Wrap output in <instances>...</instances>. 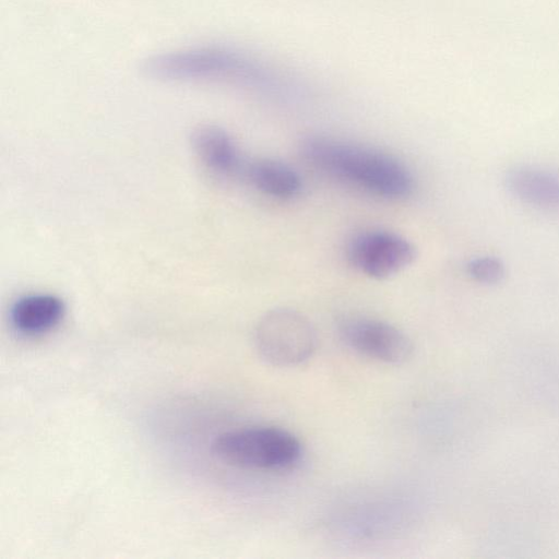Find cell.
<instances>
[{
	"mask_svg": "<svg viewBox=\"0 0 559 559\" xmlns=\"http://www.w3.org/2000/svg\"><path fill=\"white\" fill-rule=\"evenodd\" d=\"M300 151L316 169L370 194L401 200L414 191L411 170L377 148L328 136H309L301 142Z\"/></svg>",
	"mask_w": 559,
	"mask_h": 559,
	"instance_id": "6da1fadb",
	"label": "cell"
},
{
	"mask_svg": "<svg viewBox=\"0 0 559 559\" xmlns=\"http://www.w3.org/2000/svg\"><path fill=\"white\" fill-rule=\"evenodd\" d=\"M148 78L168 82H221L257 90L280 85L273 73L236 50L203 46L154 55L141 64Z\"/></svg>",
	"mask_w": 559,
	"mask_h": 559,
	"instance_id": "7a4b0ae2",
	"label": "cell"
},
{
	"mask_svg": "<svg viewBox=\"0 0 559 559\" xmlns=\"http://www.w3.org/2000/svg\"><path fill=\"white\" fill-rule=\"evenodd\" d=\"M213 455L229 466L281 471L296 465L304 453L293 432L276 426H255L225 431L212 443Z\"/></svg>",
	"mask_w": 559,
	"mask_h": 559,
	"instance_id": "3957f363",
	"label": "cell"
},
{
	"mask_svg": "<svg viewBox=\"0 0 559 559\" xmlns=\"http://www.w3.org/2000/svg\"><path fill=\"white\" fill-rule=\"evenodd\" d=\"M259 356L274 367H296L309 360L318 346L317 331L301 312L286 307L265 312L254 329Z\"/></svg>",
	"mask_w": 559,
	"mask_h": 559,
	"instance_id": "277c9868",
	"label": "cell"
},
{
	"mask_svg": "<svg viewBox=\"0 0 559 559\" xmlns=\"http://www.w3.org/2000/svg\"><path fill=\"white\" fill-rule=\"evenodd\" d=\"M416 255V247L411 240L385 229L357 233L346 247L350 265L374 280H385L402 272L415 261Z\"/></svg>",
	"mask_w": 559,
	"mask_h": 559,
	"instance_id": "5b68a950",
	"label": "cell"
},
{
	"mask_svg": "<svg viewBox=\"0 0 559 559\" xmlns=\"http://www.w3.org/2000/svg\"><path fill=\"white\" fill-rule=\"evenodd\" d=\"M337 330L347 347L379 362L404 364L414 352V344L405 332L379 319L345 317L338 322Z\"/></svg>",
	"mask_w": 559,
	"mask_h": 559,
	"instance_id": "8992f818",
	"label": "cell"
},
{
	"mask_svg": "<svg viewBox=\"0 0 559 559\" xmlns=\"http://www.w3.org/2000/svg\"><path fill=\"white\" fill-rule=\"evenodd\" d=\"M508 191L521 202L544 210H559V174L532 165H516L504 176Z\"/></svg>",
	"mask_w": 559,
	"mask_h": 559,
	"instance_id": "52a82bcc",
	"label": "cell"
},
{
	"mask_svg": "<svg viewBox=\"0 0 559 559\" xmlns=\"http://www.w3.org/2000/svg\"><path fill=\"white\" fill-rule=\"evenodd\" d=\"M66 306L52 294H27L11 306L9 319L12 328L25 336H38L53 330L63 319Z\"/></svg>",
	"mask_w": 559,
	"mask_h": 559,
	"instance_id": "ba28073f",
	"label": "cell"
},
{
	"mask_svg": "<svg viewBox=\"0 0 559 559\" xmlns=\"http://www.w3.org/2000/svg\"><path fill=\"white\" fill-rule=\"evenodd\" d=\"M192 142L197 155L213 173L224 177L245 174L247 163L231 135L224 129L201 127L194 131Z\"/></svg>",
	"mask_w": 559,
	"mask_h": 559,
	"instance_id": "9c48e42d",
	"label": "cell"
},
{
	"mask_svg": "<svg viewBox=\"0 0 559 559\" xmlns=\"http://www.w3.org/2000/svg\"><path fill=\"white\" fill-rule=\"evenodd\" d=\"M243 175L257 190L280 200L297 197L302 188L299 174L288 164L274 158L264 157L247 163Z\"/></svg>",
	"mask_w": 559,
	"mask_h": 559,
	"instance_id": "30bf717a",
	"label": "cell"
},
{
	"mask_svg": "<svg viewBox=\"0 0 559 559\" xmlns=\"http://www.w3.org/2000/svg\"><path fill=\"white\" fill-rule=\"evenodd\" d=\"M466 273L473 281L479 284L495 285L504 278L506 266L497 257L479 255L467 262Z\"/></svg>",
	"mask_w": 559,
	"mask_h": 559,
	"instance_id": "8fae6325",
	"label": "cell"
}]
</instances>
